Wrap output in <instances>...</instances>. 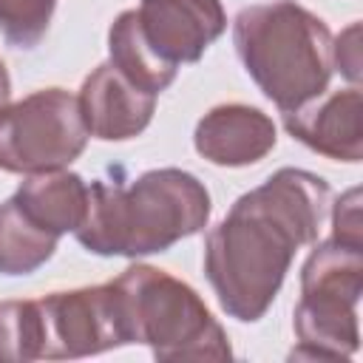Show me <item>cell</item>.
Returning a JSON list of instances; mask_svg holds the SVG:
<instances>
[{
    "label": "cell",
    "instance_id": "obj_4",
    "mask_svg": "<svg viewBox=\"0 0 363 363\" xmlns=\"http://www.w3.org/2000/svg\"><path fill=\"white\" fill-rule=\"evenodd\" d=\"M130 343H147L156 360H230L224 329L184 281L153 267H130L113 281Z\"/></svg>",
    "mask_w": 363,
    "mask_h": 363
},
{
    "label": "cell",
    "instance_id": "obj_2",
    "mask_svg": "<svg viewBox=\"0 0 363 363\" xmlns=\"http://www.w3.org/2000/svg\"><path fill=\"white\" fill-rule=\"evenodd\" d=\"M210 218L207 187L179 167L147 170L130 184L94 182L74 230L96 255H150L199 233Z\"/></svg>",
    "mask_w": 363,
    "mask_h": 363
},
{
    "label": "cell",
    "instance_id": "obj_10",
    "mask_svg": "<svg viewBox=\"0 0 363 363\" xmlns=\"http://www.w3.org/2000/svg\"><path fill=\"white\" fill-rule=\"evenodd\" d=\"M275 147V125L247 105H218L196 125V150L213 164L241 167L264 159Z\"/></svg>",
    "mask_w": 363,
    "mask_h": 363
},
{
    "label": "cell",
    "instance_id": "obj_14",
    "mask_svg": "<svg viewBox=\"0 0 363 363\" xmlns=\"http://www.w3.org/2000/svg\"><path fill=\"white\" fill-rule=\"evenodd\" d=\"M54 233L34 224L14 196L0 204V272L6 275H28L43 267L57 250Z\"/></svg>",
    "mask_w": 363,
    "mask_h": 363
},
{
    "label": "cell",
    "instance_id": "obj_18",
    "mask_svg": "<svg viewBox=\"0 0 363 363\" xmlns=\"http://www.w3.org/2000/svg\"><path fill=\"white\" fill-rule=\"evenodd\" d=\"M332 62H337L343 77L357 82V77H360V26L357 23H352L332 45Z\"/></svg>",
    "mask_w": 363,
    "mask_h": 363
},
{
    "label": "cell",
    "instance_id": "obj_16",
    "mask_svg": "<svg viewBox=\"0 0 363 363\" xmlns=\"http://www.w3.org/2000/svg\"><path fill=\"white\" fill-rule=\"evenodd\" d=\"M57 0H0V34L17 45L31 48L43 40Z\"/></svg>",
    "mask_w": 363,
    "mask_h": 363
},
{
    "label": "cell",
    "instance_id": "obj_8",
    "mask_svg": "<svg viewBox=\"0 0 363 363\" xmlns=\"http://www.w3.org/2000/svg\"><path fill=\"white\" fill-rule=\"evenodd\" d=\"M77 102L88 133L108 142L142 133L156 108V96L136 88L113 65H99L82 82Z\"/></svg>",
    "mask_w": 363,
    "mask_h": 363
},
{
    "label": "cell",
    "instance_id": "obj_1",
    "mask_svg": "<svg viewBox=\"0 0 363 363\" xmlns=\"http://www.w3.org/2000/svg\"><path fill=\"white\" fill-rule=\"evenodd\" d=\"M329 196L320 176L281 167L207 233L204 272L227 315L252 323L269 309L295 250L318 241Z\"/></svg>",
    "mask_w": 363,
    "mask_h": 363
},
{
    "label": "cell",
    "instance_id": "obj_5",
    "mask_svg": "<svg viewBox=\"0 0 363 363\" xmlns=\"http://www.w3.org/2000/svg\"><path fill=\"white\" fill-rule=\"evenodd\" d=\"M88 142L77 96L62 88L37 91L0 111V170L51 173L71 164Z\"/></svg>",
    "mask_w": 363,
    "mask_h": 363
},
{
    "label": "cell",
    "instance_id": "obj_9",
    "mask_svg": "<svg viewBox=\"0 0 363 363\" xmlns=\"http://www.w3.org/2000/svg\"><path fill=\"white\" fill-rule=\"evenodd\" d=\"M363 96L357 88L335 91L318 102H306L298 111L284 113L286 130L309 145L312 150L329 156V159H343V162H357L363 153Z\"/></svg>",
    "mask_w": 363,
    "mask_h": 363
},
{
    "label": "cell",
    "instance_id": "obj_15",
    "mask_svg": "<svg viewBox=\"0 0 363 363\" xmlns=\"http://www.w3.org/2000/svg\"><path fill=\"white\" fill-rule=\"evenodd\" d=\"M40 312L37 301H3L0 303V360H34L40 357Z\"/></svg>",
    "mask_w": 363,
    "mask_h": 363
},
{
    "label": "cell",
    "instance_id": "obj_3",
    "mask_svg": "<svg viewBox=\"0 0 363 363\" xmlns=\"http://www.w3.org/2000/svg\"><path fill=\"white\" fill-rule=\"evenodd\" d=\"M235 51L284 113L318 99L332 77V34L323 20L292 0L241 9L233 26Z\"/></svg>",
    "mask_w": 363,
    "mask_h": 363
},
{
    "label": "cell",
    "instance_id": "obj_11",
    "mask_svg": "<svg viewBox=\"0 0 363 363\" xmlns=\"http://www.w3.org/2000/svg\"><path fill=\"white\" fill-rule=\"evenodd\" d=\"M354 306L357 303L340 298L301 295V303L295 306V332L301 346L292 352V357H349L360 340Z\"/></svg>",
    "mask_w": 363,
    "mask_h": 363
},
{
    "label": "cell",
    "instance_id": "obj_17",
    "mask_svg": "<svg viewBox=\"0 0 363 363\" xmlns=\"http://www.w3.org/2000/svg\"><path fill=\"white\" fill-rule=\"evenodd\" d=\"M332 238L343 241V244H354L363 247V227H360V190L352 187L349 193H343L335 204L332 213Z\"/></svg>",
    "mask_w": 363,
    "mask_h": 363
},
{
    "label": "cell",
    "instance_id": "obj_13",
    "mask_svg": "<svg viewBox=\"0 0 363 363\" xmlns=\"http://www.w3.org/2000/svg\"><path fill=\"white\" fill-rule=\"evenodd\" d=\"M108 48H111V65L122 77H128L136 88H142V91H147L153 96L159 91H164L173 82V77H176V68L167 65V62H162L145 45V40H142V34L136 28L133 9L130 11H122L113 20V26L108 31Z\"/></svg>",
    "mask_w": 363,
    "mask_h": 363
},
{
    "label": "cell",
    "instance_id": "obj_6",
    "mask_svg": "<svg viewBox=\"0 0 363 363\" xmlns=\"http://www.w3.org/2000/svg\"><path fill=\"white\" fill-rule=\"evenodd\" d=\"M40 357H85L125 346L128 323L119 292L111 284L74 292H51L37 301Z\"/></svg>",
    "mask_w": 363,
    "mask_h": 363
},
{
    "label": "cell",
    "instance_id": "obj_12",
    "mask_svg": "<svg viewBox=\"0 0 363 363\" xmlns=\"http://www.w3.org/2000/svg\"><path fill=\"white\" fill-rule=\"evenodd\" d=\"M14 201L34 224L62 235L82 224L88 210V184L77 173H34L20 184Z\"/></svg>",
    "mask_w": 363,
    "mask_h": 363
},
{
    "label": "cell",
    "instance_id": "obj_7",
    "mask_svg": "<svg viewBox=\"0 0 363 363\" xmlns=\"http://www.w3.org/2000/svg\"><path fill=\"white\" fill-rule=\"evenodd\" d=\"M133 14L145 45L173 68L196 62L227 28L221 0H142Z\"/></svg>",
    "mask_w": 363,
    "mask_h": 363
},
{
    "label": "cell",
    "instance_id": "obj_19",
    "mask_svg": "<svg viewBox=\"0 0 363 363\" xmlns=\"http://www.w3.org/2000/svg\"><path fill=\"white\" fill-rule=\"evenodd\" d=\"M9 91H11L9 71H6V65H3V60H0V111H3V108H6V102H9Z\"/></svg>",
    "mask_w": 363,
    "mask_h": 363
}]
</instances>
